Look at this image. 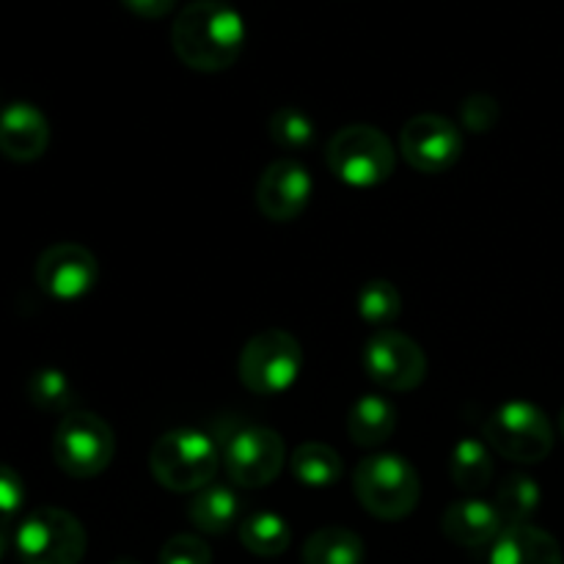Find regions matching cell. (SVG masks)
<instances>
[{
  "instance_id": "6da1fadb",
  "label": "cell",
  "mask_w": 564,
  "mask_h": 564,
  "mask_svg": "<svg viewBox=\"0 0 564 564\" xmlns=\"http://www.w3.org/2000/svg\"><path fill=\"white\" fill-rule=\"evenodd\" d=\"M176 58L196 72H224L246 47V20L224 0H193L171 25Z\"/></svg>"
},
{
  "instance_id": "7a4b0ae2",
  "label": "cell",
  "mask_w": 564,
  "mask_h": 564,
  "mask_svg": "<svg viewBox=\"0 0 564 564\" xmlns=\"http://www.w3.org/2000/svg\"><path fill=\"white\" fill-rule=\"evenodd\" d=\"M218 466L220 446L202 430H169L149 452V471L171 494H198L213 485Z\"/></svg>"
},
{
  "instance_id": "3957f363",
  "label": "cell",
  "mask_w": 564,
  "mask_h": 564,
  "mask_svg": "<svg viewBox=\"0 0 564 564\" xmlns=\"http://www.w3.org/2000/svg\"><path fill=\"white\" fill-rule=\"evenodd\" d=\"M356 499L380 521H402L411 516L422 496L419 471L402 455L364 457L352 471Z\"/></svg>"
},
{
  "instance_id": "277c9868",
  "label": "cell",
  "mask_w": 564,
  "mask_h": 564,
  "mask_svg": "<svg viewBox=\"0 0 564 564\" xmlns=\"http://www.w3.org/2000/svg\"><path fill=\"white\" fill-rule=\"evenodd\" d=\"M303 369V347L290 330L270 328L251 336L237 358L240 383L251 394L275 397L295 386Z\"/></svg>"
},
{
  "instance_id": "5b68a950",
  "label": "cell",
  "mask_w": 564,
  "mask_h": 564,
  "mask_svg": "<svg viewBox=\"0 0 564 564\" xmlns=\"http://www.w3.org/2000/svg\"><path fill=\"white\" fill-rule=\"evenodd\" d=\"M328 169L350 187H378L394 174L397 154L383 130L369 124L341 127L328 143Z\"/></svg>"
},
{
  "instance_id": "8992f818",
  "label": "cell",
  "mask_w": 564,
  "mask_h": 564,
  "mask_svg": "<svg viewBox=\"0 0 564 564\" xmlns=\"http://www.w3.org/2000/svg\"><path fill=\"white\" fill-rule=\"evenodd\" d=\"M485 444L507 460L532 466L554 449V427L543 408L527 400H510L485 422Z\"/></svg>"
},
{
  "instance_id": "52a82bcc",
  "label": "cell",
  "mask_w": 564,
  "mask_h": 564,
  "mask_svg": "<svg viewBox=\"0 0 564 564\" xmlns=\"http://www.w3.org/2000/svg\"><path fill=\"white\" fill-rule=\"evenodd\" d=\"M88 538L83 523L61 507H39L22 518L14 551L22 564H80Z\"/></svg>"
},
{
  "instance_id": "ba28073f",
  "label": "cell",
  "mask_w": 564,
  "mask_h": 564,
  "mask_svg": "<svg viewBox=\"0 0 564 564\" xmlns=\"http://www.w3.org/2000/svg\"><path fill=\"white\" fill-rule=\"evenodd\" d=\"M116 435L102 416L91 411H69L53 435L55 466L75 479L99 477L113 463Z\"/></svg>"
},
{
  "instance_id": "9c48e42d",
  "label": "cell",
  "mask_w": 564,
  "mask_h": 564,
  "mask_svg": "<svg viewBox=\"0 0 564 564\" xmlns=\"http://www.w3.org/2000/svg\"><path fill=\"white\" fill-rule=\"evenodd\" d=\"M218 446L226 474L240 488H264L286 463L284 438L264 424H237Z\"/></svg>"
},
{
  "instance_id": "30bf717a",
  "label": "cell",
  "mask_w": 564,
  "mask_h": 564,
  "mask_svg": "<svg viewBox=\"0 0 564 564\" xmlns=\"http://www.w3.org/2000/svg\"><path fill=\"white\" fill-rule=\"evenodd\" d=\"M364 369L386 391H413L427 378V356L411 336L394 328L375 330L364 345Z\"/></svg>"
},
{
  "instance_id": "8fae6325",
  "label": "cell",
  "mask_w": 564,
  "mask_h": 564,
  "mask_svg": "<svg viewBox=\"0 0 564 564\" xmlns=\"http://www.w3.org/2000/svg\"><path fill=\"white\" fill-rule=\"evenodd\" d=\"M400 152L422 174H444L460 160L463 135L455 121L438 113H419L402 127Z\"/></svg>"
},
{
  "instance_id": "7c38bea8",
  "label": "cell",
  "mask_w": 564,
  "mask_h": 564,
  "mask_svg": "<svg viewBox=\"0 0 564 564\" xmlns=\"http://www.w3.org/2000/svg\"><path fill=\"white\" fill-rule=\"evenodd\" d=\"M99 281V262L80 242H55L36 259V284L53 301L86 297Z\"/></svg>"
},
{
  "instance_id": "4fadbf2b",
  "label": "cell",
  "mask_w": 564,
  "mask_h": 564,
  "mask_svg": "<svg viewBox=\"0 0 564 564\" xmlns=\"http://www.w3.org/2000/svg\"><path fill=\"white\" fill-rule=\"evenodd\" d=\"M314 180L312 171L297 160H275L262 171L257 182L259 213L275 224L295 220L312 202Z\"/></svg>"
},
{
  "instance_id": "5bb4252c",
  "label": "cell",
  "mask_w": 564,
  "mask_h": 564,
  "mask_svg": "<svg viewBox=\"0 0 564 564\" xmlns=\"http://www.w3.org/2000/svg\"><path fill=\"white\" fill-rule=\"evenodd\" d=\"M505 529L507 527L494 501L477 499V496L452 501L444 510V516H441V532H444L449 543L460 545V549L494 545Z\"/></svg>"
},
{
  "instance_id": "9a60e30c",
  "label": "cell",
  "mask_w": 564,
  "mask_h": 564,
  "mask_svg": "<svg viewBox=\"0 0 564 564\" xmlns=\"http://www.w3.org/2000/svg\"><path fill=\"white\" fill-rule=\"evenodd\" d=\"M50 121L36 105L11 102L0 110V154L14 163H33L47 152Z\"/></svg>"
},
{
  "instance_id": "2e32d148",
  "label": "cell",
  "mask_w": 564,
  "mask_h": 564,
  "mask_svg": "<svg viewBox=\"0 0 564 564\" xmlns=\"http://www.w3.org/2000/svg\"><path fill=\"white\" fill-rule=\"evenodd\" d=\"M490 564H564V554L554 534L523 523L499 534L490 549Z\"/></svg>"
},
{
  "instance_id": "e0dca14e",
  "label": "cell",
  "mask_w": 564,
  "mask_h": 564,
  "mask_svg": "<svg viewBox=\"0 0 564 564\" xmlns=\"http://www.w3.org/2000/svg\"><path fill=\"white\" fill-rule=\"evenodd\" d=\"M397 430V408L380 394H364L347 411V433L361 449L383 446Z\"/></svg>"
},
{
  "instance_id": "ac0fdd59",
  "label": "cell",
  "mask_w": 564,
  "mask_h": 564,
  "mask_svg": "<svg viewBox=\"0 0 564 564\" xmlns=\"http://www.w3.org/2000/svg\"><path fill=\"white\" fill-rule=\"evenodd\" d=\"M187 521L204 534H226L240 521V499L229 485H207L187 505Z\"/></svg>"
},
{
  "instance_id": "d6986e66",
  "label": "cell",
  "mask_w": 564,
  "mask_h": 564,
  "mask_svg": "<svg viewBox=\"0 0 564 564\" xmlns=\"http://www.w3.org/2000/svg\"><path fill=\"white\" fill-rule=\"evenodd\" d=\"M290 468L295 479L306 488H334L345 477V460L339 452L319 441H306L290 457Z\"/></svg>"
},
{
  "instance_id": "ffe728a7",
  "label": "cell",
  "mask_w": 564,
  "mask_h": 564,
  "mask_svg": "<svg viewBox=\"0 0 564 564\" xmlns=\"http://www.w3.org/2000/svg\"><path fill=\"white\" fill-rule=\"evenodd\" d=\"M364 540L345 527L317 529L301 551L303 564H364Z\"/></svg>"
},
{
  "instance_id": "44dd1931",
  "label": "cell",
  "mask_w": 564,
  "mask_h": 564,
  "mask_svg": "<svg viewBox=\"0 0 564 564\" xmlns=\"http://www.w3.org/2000/svg\"><path fill=\"white\" fill-rule=\"evenodd\" d=\"M452 482L463 490V494H479L494 482V455H490L488 444L477 438H460L452 449L449 460Z\"/></svg>"
},
{
  "instance_id": "7402d4cb",
  "label": "cell",
  "mask_w": 564,
  "mask_h": 564,
  "mask_svg": "<svg viewBox=\"0 0 564 564\" xmlns=\"http://www.w3.org/2000/svg\"><path fill=\"white\" fill-rule=\"evenodd\" d=\"M240 543L251 551L253 556L273 560L281 556L292 543V529L275 512H253V516L240 521Z\"/></svg>"
},
{
  "instance_id": "603a6c76",
  "label": "cell",
  "mask_w": 564,
  "mask_h": 564,
  "mask_svg": "<svg viewBox=\"0 0 564 564\" xmlns=\"http://www.w3.org/2000/svg\"><path fill=\"white\" fill-rule=\"evenodd\" d=\"M540 499H543V494H540V485L532 477H527V474H510L496 488L494 505L499 510L505 527H523L538 512Z\"/></svg>"
},
{
  "instance_id": "cb8c5ba5",
  "label": "cell",
  "mask_w": 564,
  "mask_h": 564,
  "mask_svg": "<svg viewBox=\"0 0 564 564\" xmlns=\"http://www.w3.org/2000/svg\"><path fill=\"white\" fill-rule=\"evenodd\" d=\"M358 314L375 330L391 328L402 314V295L391 281L372 279L358 290Z\"/></svg>"
},
{
  "instance_id": "d4e9b609",
  "label": "cell",
  "mask_w": 564,
  "mask_h": 564,
  "mask_svg": "<svg viewBox=\"0 0 564 564\" xmlns=\"http://www.w3.org/2000/svg\"><path fill=\"white\" fill-rule=\"evenodd\" d=\"M28 400L33 408L44 413H69V408L75 405V389H72L66 372L55 367H42L28 378Z\"/></svg>"
},
{
  "instance_id": "484cf974",
  "label": "cell",
  "mask_w": 564,
  "mask_h": 564,
  "mask_svg": "<svg viewBox=\"0 0 564 564\" xmlns=\"http://www.w3.org/2000/svg\"><path fill=\"white\" fill-rule=\"evenodd\" d=\"M268 135L273 138V143L286 152H303L314 143V121L306 110L295 108V105H286L279 108L268 121Z\"/></svg>"
},
{
  "instance_id": "4316f807",
  "label": "cell",
  "mask_w": 564,
  "mask_h": 564,
  "mask_svg": "<svg viewBox=\"0 0 564 564\" xmlns=\"http://www.w3.org/2000/svg\"><path fill=\"white\" fill-rule=\"evenodd\" d=\"M158 564H213V549L196 534H174L160 549Z\"/></svg>"
},
{
  "instance_id": "83f0119b",
  "label": "cell",
  "mask_w": 564,
  "mask_h": 564,
  "mask_svg": "<svg viewBox=\"0 0 564 564\" xmlns=\"http://www.w3.org/2000/svg\"><path fill=\"white\" fill-rule=\"evenodd\" d=\"M25 507V482L11 466L0 463V527L14 521Z\"/></svg>"
},
{
  "instance_id": "f1b7e54d",
  "label": "cell",
  "mask_w": 564,
  "mask_h": 564,
  "mask_svg": "<svg viewBox=\"0 0 564 564\" xmlns=\"http://www.w3.org/2000/svg\"><path fill=\"white\" fill-rule=\"evenodd\" d=\"M496 119H499V105L488 94H474L463 102V121H466L468 130L488 132L496 124Z\"/></svg>"
},
{
  "instance_id": "f546056e",
  "label": "cell",
  "mask_w": 564,
  "mask_h": 564,
  "mask_svg": "<svg viewBox=\"0 0 564 564\" xmlns=\"http://www.w3.org/2000/svg\"><path fill=\"white\" fill-rule=\"evenodd\" d=\"M127 11L143 17V20H160V17L171 14L176 6V0H121Z\"/></svg>"
},
{
  "instance_id": "4dcf8cb0",
  "label": "cell",
  "mask_w": 564,
  "mask_h": 564,
  "mask_svg": "<svg viewBox=\"0 0 564 564\" xmlns=\"http://www.w3.org/2000/svg\"><path fill=\"white\" fill-rule=\"evenodd\" d=\"M6 545H9V540H6L3 529H0V562H3V556H6Z\"/></svg>"
},
{
  "instance_id": "1f68e13d",
  "label": "cell",
  "mask_w": 564,
  "mask_h": 564,
  "mask_svg": "<svg viewBox=\"0 0 564 564\" xmlns=\"http://www.w3.org/2000/svg\"><path fill=\"white\" fill-rule=\"evenodd\" d=\"M110 564H141V562H135V560H127V556H121V560H116V562H110Z\"/></svg>"
},
{
  "instance_id": "d6a6232c",
  "label": "cell",
  "mask_w": 564,
  "mask_h": 564,
  "mask_svg": "<svg viewBox=\"0 0 564 564\" xmlns=\"http://www.w3.org/2000/svg\"><path fill=\"white\" fill-rule=\"evenodd\" d=\"M560 433H562V438H564V408H562V413H560Z\"/></svg>"
}]
</instances>
